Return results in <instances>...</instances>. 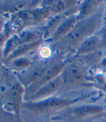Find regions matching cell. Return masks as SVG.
<instances>
[{
	"label": "cell",
	"mask_w": 106,
	"mask_h": 122,
	"mask_svg": "<svg viewBox=\"0 0 106 122\" xmlns=\"http://www.w3.org/2000/svg\"><path fill=\"white\" fill-rule=\"evenodd\" d=\"M104 11L100 8L91 16L79 20L72 30L60 40L54 44L56 49L61 52L76 51L89 37L94 35L104 22Z\"/></svg>",
	"instance_id": "cell-1"
},
{
	"label": "cell",
	"mask_w": 106,
	"mask_h": 122,
	"mask_svg": "<svg viewBox=\"0 0 106 122\" xmlns=\"http://www.w3.org/2000/svg\"><path fill=\"white\" fill-rule=\"evenodd\" d=\"M84 99V97H63L52 96L36 102H24L23 109L38 116L53 115L74 105Z\"/></svg>",
	"instance_id": "cell-2"
},
{
	"label": "cell",
	"mask_w": 106,
	"mask_h": 122,
	"mask_svg": "<svg viewBox=\"0 0 106 122\" xmlns=\"http://www.w3.org/2000/svg\"><path fill=\"white\" fill-rule=\"evenodd\" d=\"M66 64V61L58 60L52 64H51L41 69L30 83L25 87V97H28L29 98L42 86L60 75Z\"/></svg>",
	"instance_id": "cell-3"
},
{
	"label": "cell",
	"mask_w": 106,
	"mask_h": 122,
	"mask_svg": "<svg viewBox=\"0 0 106 122\" xmlns=\"http://www.w3.org/2000/svg\"><path fill=\"white\" fill-rule=\"evenodd\" d=\"M62 86L60 91H67L71 88L81 86L87 81V71L79 62H67L60 73Z\"/></svg>",
	"instance_id": "cell-4"
},
{
	"label": "cell",
	"mask_w": 106,
	"mask_h": 122,
	"mask_svg": "<svg viewBox=\"0 0 106 122\" xmlns=\"http://www.w3.org/2000/svg\"><path fill=\"white\" fill-rule=\"evenodd\" d=\"M105 107L101 105L85 104L71 106L60 111L56 114L55 119L62 121H76L99 115L103 113Z\"/></svg>",
	"instance_id": "cell-5"
},
{
	"label": "cell",
	"mask_w": 106,
	"mask_h": 122,
	"mask_svg": "<svg viewBox=\"0 0 106 122\" xmlns=\"http://www.w3.org/2000/svg\"><path fill=\"white\" fill-rule=\"evenodd\" d=\"M25 87L18 81L15 82L5 92L4 103L6 107H3L20 116V110L23 109Z\"/></svg>",
	"instance_id": "cell-6"
},
{
	"label": "cell",
	"mask_w": 106,
	"mask_h": 122,
	"mask_svg": "<svg viewBox=\"0 0 106 122\" xmlns=\"http://www.w3.org/2000/svg\"><path fill=\"white\" fill-rule=\"evenodd\" d=\"M41 39H42L41 35H39V33L36 31H23L20 33H18L7 41L3 51L4 56L7 58L16 48L21 45L34 42Z\"/></svg>",
	"instance_id": "cell-7"
},
{
	"label": "cell",
	"mask_w": 106,
	"mask_h": 122,
	"mask_svg": "<svg viewBox=\"0 0 106 122\" xmlns=\"http://www.w3.org/2000/svg\"><path fill=\"white\" fill-rule=\"evenodd\" d=\"M62 86V81L60 75L44 86L31 95L26 102H36L41 99L51 97L57 92H60Z\"/></svg>",
	"instance_id": "cell-8"
},
{
	"label": "cell",
	"mask_w": 106,
	"mask_h": 122,
	"mask_svg": "<svg viewBox=\"0 0 106 122\" xmlns=\"http://www.w3.org/2000/svg\"><path fill=\"white\" fill-rule=\"evenodd\" d=\"M78 22L79 19L77 17V13L71 15L66 18L59 24L56 30L53 32V34L49 37L50 42L55 44L59 40H60L62 38H63L68 34Z\"/></svg>",
	"instance_id": "cell-9"
},
{
	"label": "cell",
	"mask_w": 106,
	"mask_h": 122,
	"mask_svg": "<svg viewBox=\"0 0 106 122\" xmlns=\"http://www.w3.org/2000/svg\"><path fill=\"white\" fill-rule=\"evenodd\" d=\"M102 47V37L93 35L84 40L76 50V56L87 55L97 51Z\"/></svg>",
	"instance_id": "cell-10"
},
{
	"label": "cell",
	"mask_w": 106,
	"mask_h": 122,
	"mask_svg": "<svg viewBox=\"0 0 106 122\" xmlns=\"http://www.w3.org/2000/svg\"><path fill=\"white\" fill-rule=\"evenodd\" d=\"M102 1H97V0H90V1H85L81 5H80L79 8L78 9L77 17L79 20L87 18L100 8Z\"/></svg>",
	"instance_id": "cell-11"
},
{
	"label": "cell",
	"mask_w": 106,
	"mask_h": 122,
	"mask_svg": "<svg viewBox=\"0 0 106 122\" xmlns=\"http://www.w3.org/2000/svg\"><path fill=\"white\" fill-rule=\"evenodd\" d=\"M43 42H44V40L41 39V40H36L34 42H28L26 44H23V45H21V46H18V48H16L6 58V59L8 61H9L13 59H17L19 57H22L23 55H24L25 53L36 48L39 46L42 45Z\"/></svg>",
	"instance_id": "cell-12"
},
{
	"label": "cell",
	"mask_w": 106,
	"mask_h": 122,
	"mask_svg": "<svg viewBox=\"0 0 106 122\" xmlns=\"http://www.w3.org/2000/svg\"><path fill=\"white\" fill-rule=\"evenodd\" d=\"M0 122H23L20 116L0 106Z\"/></svg>",
	"instance_id": "cell-13"
},
{
	"label": "cell",
	"mask_w": 106,
	"mask_h": 122,
	"mask_svg": "<svg viewBox=\"0 0 106 122\" xmlns=\"http://www.w3.org/2000/svg\"><path fill=\"white\" fill-rule=\"evenodd\" d=\"M9 62H12V65L15 70H26L28 67H29L30 65L31 64V61L26 58L24 57H19L15 59H13L9 61Z\"/></svg>",
	"instance_id": "cell-14"
},
{
	"label": "cell",
	"mask_w": 106,
	"mask_h": 122,
	"mask_svg": "<svg viewBox=\"0 0 106 122\" xmlns=\"http://www.w3.org/2000/svg\"><path fill=\"white\" fill-rule=\"evenodd\" d=\"M102 46L106 48V31H105L104 35L102 37Z\"/></svg>",
	"instance_id": "cell-15"
},
{
	"label": "cell",
	"mask_w": 106,
	"mask_h": 122,
	"mask_svg": "<svg viewBox=\"0 0 106 122\" xmlns=\"http://www.w3.org/2000/svg\"><path fill=\"white\" fill-rule=\"evenodd\" d=\"M105 18H104V21H105V26H106V8H105Z\"/></svg>",
	"instance_id": "cell-16"
}]
</instances>
